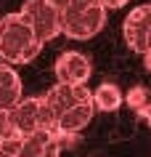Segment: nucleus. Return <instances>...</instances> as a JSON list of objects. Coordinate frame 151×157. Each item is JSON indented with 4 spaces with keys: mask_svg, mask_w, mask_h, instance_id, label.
Returning <instances> with one entry per match:
<instances>
[{
    "mask_svg": "<svg viewBox=\"0 0 151 157\" xmlns=\"http://www.w3.org/2000/svg\"><path fill=\"white\" fill-rule=\"evenodd\" d=\"M45 43L34 35L21 11L0 19V61L8 64H29L40 56Z\"/></svg>",
    "mask_w": 151,
    "mask_h": 157,
    "instance_id": "f257e3e1",
    "label": "nucleus"
},
{
    "mask_svg": "<svg viewBox=\"0 0 151 157\" xmlns=\"http://www.w3.org/2000/svg\"><path fill=\"white\" fill-rule=\"evenodd\" d=\"M106 24L101 0H69L61 8V32L72 40H90Z\"/></svg>",
    "mask_w": 151,
    "mask_h": 157,
    "instance_id": "f03ea898",
    "label": "nucleus"
},
{
    "mask_svg": "<svg viewBox=\"0 0 151 157\" xmlns=\"http://www.w3.org/2000/svg\"><path fill=\"white\" fill-rule=\"evenodd\" d=\"M21 16L29 21V27L42 43L61 35V8L53 6L50 0H24Z\"/></svg>",
    "mask_w": 151,
    "mask_h": 157,
    "instance_id": "7ed1b4c3",
    "label": "nucleus"
},
{
    "mask_svg": "<svg viewBox=\"0 0 151 157\" xmlns=\"http://www.w3.org/2000/svg\"><path fill=\"white\" fill-rule=\"evenodd\" d=\"M151 27V3H143L138 8H133L127 13L125 24H122V35H125L127 48L135 53H146V35Z\"/></svg>",
    "mask_w": 151,
    "mask_h": 157,
    "instance_id": "20e7f679",
    "label": "nucleus"
},
{
    "mask_svg": "<svg viewBox=\"0 0 151 157\" xmlns=\"http://www.w3.org/2000/svg\"><path fill=\"white\" fill-rule=\"evenodd\" d=\"M53 72H56L59 83H88L93 67H90V61H88L85 53H80V51H64L56 59Z\"/></svg>",
    "mask_w": 151,
    "mask_h": 157,
    "instance_id": "39448f33",
    "label": "nucleus"
},
{
    "mask_svg": "<svg viewBox=\"0 0 151 157\" xmlns=\"http://www.w3.org/2000/svg\"><path fill=\"white\" fill-rule=\"evenodd\" d=\"M93 112H95V104L93 101H82V104H74L67 112H61L59 115V139L61 136H74V133H80L93 120Z\"/></svg>",
    "mask_w": 151,
    "mask_h": 157,
    "instance_id": "423d86ee",
    "label": "nucleus"
},
{
    "mask_svg": "<svg viewBox=\"0 0 151 157\" xmlns=\"http://www.w3.org/2000/svg\"><path fill=\"white\" fill-rule=\"evenodd\" d=\"M37 112H40V96L32 99H21L16 107L11 109V125L19 136H29L37 131Z\"/></svg>",
    "mask_w": 151,
    "mask_h": 157,
    "instance_id": "0eeeda50",
    "label": "nucleus"
},
{
    "mask_svg": "<svg viewBox=\"0 0 151 157\" xmlns=\"http://www.w3.org/2000/svg\"><path fill=\"white\" fill-rule=\"evenodd\" d=\"M21 101V77L8 61H0V109H13Z\"/></svg>",
    "mask_w": 151,
    "mask_h": 157,
    "instance_id": "6e6552de",
    "label": "nucleus"
},
{
    "mask_svg": "<svg viewBox=\"0 0 151 157\" xmlns=\"http://www.w3.org/2000/svg\"><path fill=\"white\" fill-rule=\"evenodd\" d=\"M93 104H95V109H101V112H114V109H119V104H122V91H119L114 83H101L95 91H93Z\"/></svg>",
    "mask_w": 151,
    "mask_h": 157,
    "instance_id": "1a4fd4ad",
    "label": "nucleus"
},
{
    "mask_svg": "<svg viewBox=\"0 0 151 157\" xmlns=\"http://www.w3.org/2000/svg\"><path fill=\"white\" fill-rule=\"evenodd\" d=\"M50 139H53V133L42 131V128L32 131L29 136H24V141H21V149H19V155H16V157H40L42 147H45Z\"/></svg>",
    "mask_w": 151,
    "mask_h": 157,
    "instance_id": "9d476101",
    "label": "nucleus"
},
{
    "mask_svg": "<svg viewBox=\"0 0 151 157\" xmlns=\"http://www.w3.org/2000/svg\"><path fill=\"white\" fill-rule=\"evenodd\" d=\"M37 128L59 136V112L45 96H40V112H37Z\"/></svg>",
    "mask_w": 151,
    "mask_h": 157,
    "instance_id": "9b49d317",
    "label": "nucleus"
},
{
    "mask_svg": "<svg viewBox=\"0 0 151 157\" xmlns=\"http://www.w3.org/2000/svg\"><path fill=\"white\" fill-rule=\"evenodd\" d=\"M125 104H130V107L141 115L143 109H146V104H149V93H146V88H141V85H135V88H130L125 96Z\"/></svg>",
    "mask_w": 151,
    "mask_h": 157,
    "instance_id": "f8f14e48",
    "label": "nucleus"
},
{
    "mask_svg": "<svg viewBox=\"0 0 151 157\" xmlns=\"http://www.w3.org/2000/svg\"><path fill=\"white\" fill-rule=\"evenodd\" d=\"M21 141H24V136H19V133L3 139L0 141V157H16L19 149H21Z\"/></svg>",
    "mask_w": 151,
    "mask_h": 157,
    "instance_id": "ddd939ff",
    "label": "nucleus"
},
{
    "mask_svg": "<svg viewBox=\"0 0 151 157\" xmlns=\"http://www.w3.org/2000/svg\"><path fill=\"white\" fill-rule=\"evenodd\" d=\"M13 125H11V109H0V141L13 136Z\"/></svg>",
    "mask_w": 151,
    "mask_h": 157,
    "instance_id": "4468645a",
    "label": "nucleus"
},
{
    "mask_svg": "<svg viewBox=\"0 0 151 157\" xmlns=\"http://www.w3.org/2000/svg\"><path fill=\"white\" fill-rule=\"evenodd\" d=\"M59 155H61V139H59V136H53V139L42 147L40 157H59Z\"/></svg>",
    "mask_w": 151,
    "mask_h": 157,
    "instance_id": "2eb2a0df",
    "label": "nucleus"
},
{
    "mask_svg": "<svg viewBox=\"0 0 151 157\" xmlns=\"http://www.w3.org/2000/svg\"><path fill=\"white\" fill-rule=\"evenodd\" d=\"M127 3H130V0H101V6H103V8L106 11H117V8H122V6H127Z\"/></svg>",
    "mask_w": 151,
    "mask_h": 157,
    "instance_id": "dca6fc26",
    "label": "nucleus"
},
{
    "mask_svg": "<svg viewBox=\"0 0 151 157\" xmlns=\"http://www.w3.org/2000/svg\"><path fill=\"white\" fill-rule=\"evenodd\" d=\"M143 67L151 72V51H146V53H143Z\"/></svg>",
    "mask_w": 151,
    "mask_h": 157,
    "instance_id": "f3484780",
    "label": "nucleus"
},
{
    "mask_svg": "<svg viewBox=\"0 0 151 157\" xmlns=\"http://www.w3.org/2000/svg\"><path fill=\"white\" fill-rule=\"evenodd\" d=\"M141 115H143V117H146V120H151V99H149V104H146V109H143Z\"/></svg>",
    "mask_w": 151,
    "mask_h": 157,
    "instance_id": "a211bd4d",
    "label": "nucleus"
},
{
    "mask_svg": "<svg viewBox=\"0 0 151 157\" xmlns=\"http://www.w3.org/2000/svg\"><path fill=\"white\" fill-rule=\"evenodd\" d=\"M50 3H53V6H59V8H64V6H67L69 0H50Z\"/></svg>",
    "mask_w": 151,
    "mask_h": 157,
    "instance_id": "6ab92c4d",
    "label": "nucleus"
},
{
    "mask_svg": "<svg viewBox=\"0 0 151 157\" xmlns=\"http://www.w3.org/2000/svg\"><path fill=\"white\" fill-rule=\"evenodd\" d=\"M146 51H151V27H149V35H146Z\"/></svg>",
    "mask_w": 151,
    "mask_h": 157,
    "instance_id": "aec40b11",
    "label": "nucleus"
},
{
    "mask_svg": "<svg viewBox=\"0 0 151 157\" xmlns=\"http://www.w3.org/2000/svg\"><path fill=\"white\" fill-rule=\"evenodd\" d=\"M149 125H151V120H149Z\"/></svg>",
    "mask_w": 151,
    "mask_h": 157,
    "instance_id": "412c9836",
    "label": "nucleus"
}]
</instances>
